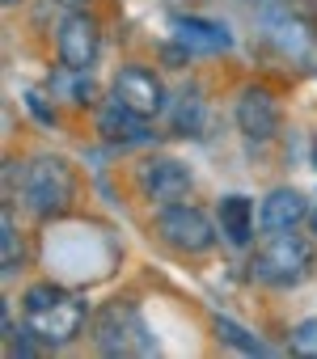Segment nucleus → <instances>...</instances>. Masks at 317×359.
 I'll return each instance as SVG.
<instances>
[{
    "label": "nucleus",
    "instance_id": "18",
    "mask_svg": "<svg viewBox=\"0 0 317 359\" xmlns=\"http://www.w3.org/2000/svg\"><path fill=\"white\" fill-rule=\"evenodd\" d=\"M292 351L296 355H317V317L313 321H300L292 330Z\"/></svg>",
    "mask_w": 317,
    "mask_h": 359
},
{
    "label": "nucleus",
    "instance_id": "11",
    "mask_svg": "<svg viewBox=\"0 0 317 359\" xmlns=\"http://www.w3.org/2000/svg\"><path fill=\"white\" fill-rule=\"evenodd\" d=\"M309 220V199L292 187H279L262 199V212H258V224L262 233H292Z\"/></svg>",
    "mask_w": 317,
    "mask_h": 359
},
{
    "label": "nucleus",
    "instance_id": "19",
    "mask_svg": "<svg viewBox=\"0 0 317 359\" xmlns=\"http://www.w3.org/2000/svg\"><path fill=\"white\" fill-rule=\"evenodd\" d=\"M51 5H60L64 13H76V9H85V5H89V0H51Z\"/></svg>",
    "mask_w": 317,
    "mask_h": 359
},
{
    "label": "nucleus",
    "instance_id": "10",
    "mask_svg": "<svg viewBox=\"0 0 317 359\" xmlns=\"http://www.w3.org/2000/svg\"><path fill=\"white\" fill-rule=\"evenodd\" d=\"M97 131H102V140H110V144H144V140L152 135V131H148V118L135 114L131 106H123L114 93H110V102L97 106Z\"/></svg>",
    "mask_w": 317,
    "mask_h": 359
},
{
    "label": "nucleus",
    "instance_id": "5",
    "mask_svg": "<svg viewBox=\"0 0 317 359\" xmlns=\"http://www.w3.org/2000/svg\"><path fill=\"white\" fill-rule=\"evenodd\" d=\"M216 233L220 224L195 203L178 199V203H161V212H156V237L178 254H208L216 245Z\"/></svg>",
    "mask_w": 317,
    "mask_h": 359
},
{
    "label": "nucleus",
    "instance_id": "2",
    "mask_svg": "<svg viewBox=\"0 0 317 359\" xmlns=\"http://www.w3.org/2000/svg\"><path fill=\"white\" fill-rule=\"evenodd\" d=\"M18 199L30 216L51 220V216L68 212V203L76 199V173L60 156H34L18 173Z\"/></svg>",
    "mask_w": 317,
    "mask_h": 359
},
{
    "label": "nucleus",
    "instance_id": "15",
    "mask_svg": "<svg viewBox=\"0 0 317 359\" xmlns=\"http://www.w3.org/2000/svg\"><path fill=\"white\" fill-rule=\"evenodd\" d=\"M0 262H5V279L18 275L22 262H26V245H22V233L13 224V208L9 203L0 208Z\"/></svg>",
    "mask_w": 317,
    "mask_h": 359
},
{
    "label": "nucleus",
    "instance_id": "21",
    "mask_svg": "<svg viewBox=\"0 0 317 359\" xmlns=\"http://www.w3.org/2000/svg\"><path fill=\"white\" fill-rule=\"evenodd\" d=\"M0 5H5V9H13V5H18V0H0Z\"/></svg>",
    "mask_w": 317,
    "mask_h": 359
},
{
    "label": "nucleus",
    "instance_id": "12",
    "mask_svg": "<svg viewBox=\"0 0 317 359\" xmlns=\"http://www.w3.org/2000/svg\"><path fill=\"white\" fill-rule=\"evenodd\" d=\"M216 224H220V237L237 250H245L254 241V203L245 195H224L220 208H216Z\"/></svg>",
    "mask_w": 317,
    "mask_h": 359
},
{
    "label": "nucleus",
    "instance_id": "4",
    "mask_svg": "<svg viewBox=\"0 0 317 359\" xmlns=\"http://www.w3.org/2000/svg\"><path fill=\"white\" fill-rule=\"evenodd\" d=\"M93 346L110 359H127V355H152V338L144 330V317L135 304L127 300H110L93 313Z\"/></svg>",
    "mask_w": 317,
    "mask_h": 359
},
{
    "label": "nucleus",
    "instance_id": "3",
    "mask_svg": "<svg viewBox=\"0 0 317 359\" xmlns=\"http://www.w3.org/2000/svg\"><path fill=\"white\" fill-rule=\"evenodd\" d=\"M250 275L267 287H296L313 275V241L292 233H267V241L250 258Z\"/></svg>",
    "mask_w": 317,
    "mask_h": 359
},
{
    "label": "nucleus",
    "instance_id": "6",
    "mask_svg": "<svg viewBox=\"0 0 317 359\" xmlns=\"http://www.w3.org/2000/svg\"><path fill=\"white\" fill-rule=\"evenodd\" d=\"M55 51H60V64L89 72V68L97 64V51H102V30H97V22H93L85 9L64 13V22H60V30H55Z\"/></svg>",
    "mask_w": 317,
    "mask_h": 359
},
{
    "label": "nucleus",
    "instance_id": "20",
    "mask_svg": "<svg viewBox=\"0 0 317 359\" xmlns=\"http://www.w3.org/2000/svg\"><path fill=\"white\" fill-rule=\"evenodd\" d=\"M309 229H313V237H317V208L309 212Z\"/></svg>",
    "mask_w": 317,
    "mask_h": 359
},
{
    "label": "nucleus",
    "instance_id": "9",
    "mask_svg": "<svg viewBox=\"0 0 317 359\" xmlns=\"http://www.w3.org/2000/svg\"><path fill=\"white\" fill-rule=\"evenodd\" d=\"M237 131L245 140H254V144L275 140V131H279V106H275V97L267 89H245L237 97Z\"/></svg>",
    "mask_w": 317,
    "mask_h": 359
},
{
    "label": "nucleus",
    "instance_id": "17",
    "mask_svg": "<svg viewBox=\"0 0 317 359\" xmlns=\"http://www.w3.org/2000/svg\"><path fill=\"white\" fill-rule=\"evenodd\" d=\"M216 334H220V338H224L229 346L245 351V355H262V351H267V346H262L258 338H250V334H245V330H241L237 321H229V317H216Z\"/></svg>",
    "mask_w": 317,
    "mask_h": 359
},
{
    "label": "nucleus",
    "instance_id": "7",
    "mask_svg": "<svg viewBox=\"0 0 317 359\" xmlns=\"http://www.w3.org/2000/svg\"><path fill=\"white\" fill-rule=\"evenodd\" d=\"M135 182H140V195H144L148 203H178V199H187V195H191L195 177H191V169H187L182 161L152 156V161H144V165H140Z\"/></svg>",
    "mask_w": 317,
    "mask_h": 359
},
{
    "label": "nucleus",
    "instance_id": "1",
    "mask_svg": "<svg viewBox=\"0 0 317 359\" xmlns=\"http://www.w3.org/2000/svg\"><path fill=\"white\" fill-rule=\"evenodd\" d=\"M85 321H89V300L81 292H64L55 283H34L26 292V330L43 346L60 351V346L76 342Z\"/></svg>",
    "mask_w": 317,
    "mask_h": 359
},
{
    "label": "nucleus",
    "instance_id": "16",
    "mask_svg": "<svg viewBox=\"0 0 317 359\" xmlns=\"http://www.w3.org/2000/svg\"><path fill=\"white\" fill-rule=\"evenodd\" d=\"M203 127H208V106H203V97L191 89V93H182V97L174 102V131H182V135H203Z\"/></svg>",
    "mask_w": 317,
    "mask_h": 359
},
{
    "label": "nucleus",
    "instance_id": "13",
    "mask_svg": "<svg viewBox=\"0 0 317 359\" xmlns=\"http://www.w3.org/2000/svg\"><path fill=\"white\" fill-rule=\"evenodd\" d=\"M47 89H51L60 102H68V106H93V81H89L85 68L60 64V68L47 76Z\"/></svg>",
    "mask_w": 317,
    "mask_h": 359
},
{
    "label": "nucleus",
    "instance_id": "8",
    "mask_svg": "<svg viewBox=\"0 0 317 359\" xmlns=\"http://www.w3.org/2000/svg\"><path fill=\"white\" fill-rule=\"evenodd\" d=\"M110 93H114L123 106H131L135 114H144V118H152V114L166 110V85H161V76H156L152 68H140V64L119 68Z\"/></svg>",
    "mask_w": 317,
    "mask_h": 359
},
{
    "label": "nucleus",
    "instance_id": "14",
    "mask_svg": "<svg viewBox=\"0 0 317 359\" xmlns=\"http://www.w3.org/2000/svg\"><path fill=\"white\" fill-rule=\"evenodd\" d=\"M178 39L182 47H195V51H229V34L224 26L216 22H203V18H178Z\"/></svg>",
    "mask_w": 317,
    "mask_h": 359
}]
</instances>
